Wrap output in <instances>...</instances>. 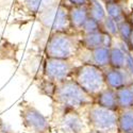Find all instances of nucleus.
<instances>
[{
  "instance_id": "f257e3e1",
  "label": "nucleus",
  "mask_w": 133,
  "mask_h": 133,
  "mask_svg": "<svg viewBox=\"0 0 133 133\" xmlns=\"http://www.w3.org/2000/svg\"><path fill=\"white\" fill-rule=\"evenodd\" d=\"M53 109L60 110H86L95 103V99L87 94L72 78L57 84L55 93L52 97Z\"/></svg>"
},
{
  "instance_id": "f03ea898",
  "label": "nucleus",
  "mask_w": 133,
  "mask_h": 133,
  "mask_svg": "<svg viewBox=\"0 0 133 133\" xmlns=\"http://www.w3.org/2000/svg\"><path fill=\"white\" fill-rule=\"evenodd\" d=\"M81 34L74 31L51 32L45 45L46 58L76 59Z\"/></svg>"
},
{
  "instance_id": "7ed1b4c3",
  "label": "nucleus",
  "mask_w": 133,
  "mask_h": 133,
  "mask_svg": "<svg viewBox=\"0 0 133 133\" xmlns=\"http://www.w3.org/2000/svg\"><path fill=\"white\" fill-rule=\"evenodd\" d=\"M72 79L94 98L108 87L104 79V70L93 64L80 63L74 72Z\"/></svg>"
},
{
  "instance_id": "20e7f679",
  "label": "nucleus",
  "mask_w": 133,
  "mask_h": 133,
  "mask_svg": "<svg viewBox=\"0 0 133 133\" xmlns=\"http://www.w3.org/2000/svg\"><path fill=\"white\" fill-rule=\"evenodd\" d=\"M39 24L49 32L71 31L68 17V5L60 0L54 2L37 15Z\"/></svg>"
},
{
  "instance_id": "39448f33",
  "label": "nucleus",
  "mask_w": 133,
  "mask_h": 133,
  "mask_svg": "<svg viewBox=\"0 0 133 133\" xmlns=\"http://www.w3.org/2000/svg\"><path fill=\"white\" fill-rule=\"evenodd\" d=\"M118 111L109 110L96 103H93L86 109L87 126L94 130L107 131L114 133L117 131Z\"/></svg>"
},
{
  "instance_id": "423d86ee",
  "label": "nucleus",
  "mask_w": 133,
  "mask_h": 133,
  "mask_svg": "<svg viewBox=\"0 0 133 133\" xmlns=\"http://www.w3.org/2000/svg\"><path fill=\"white\" fill-rule=\"evenodd\" d=\"M76 59H55L46 58L43 64L44 77L54 83L72 78L74 72L79 64H76Z\"/></svg>"
},
{
  "instance_id": "0eeeda50",
  "label": "nucleus",
  "mask_w": 133,
  "mask_h": 133,
  "mask_svg": "<svg viewBox=\"0 0 133 133\" xmlns=\"http://www.w3.org/2000/svg\"><path fill=\"white\" fill-rule=\"evenodd\" d=\"M20 118L24 127L30 133H49L51 130L47 117L30 102L20 103Z\"/></svg>"
},
{
  "instance_id": "6e6552de",
  "label": "nucleus",
  "mask_w": 133,
  "mask_h": 133,
  "mask_svg": "<svg viewBox=\"0 0 133 133\" xmlns=\"http://www.w3.org/2000/svg\"><path fill=\"white\" fill-rule=\"evenodd\" d=\"M55 124L64 133H84L85 124L80 112L75 110H60L57 109Z\"/></svg>"
},
{
  "instance_id": "1a4fd4ad",
  "label": "nucleus",
  "mask_w": 133,
  "mask_h": 133,
  "mask_svg": "<svg viewBox=\"0 0 133 133\" xmlns=\"http://www.w3.org/2000/svg\"><path fill=\"white\" fill-rule=\"evenodd\" d=\"M80 63H87L98 66L102 69L110 66V48L100 47L96 49H86L80 46L76 55Z\"/></svg>"
},
{
  "instance_id": "9d476101",
  "label": "nucleus",
  "mask_w": 133,
  "mask_h": 133,
  "mask_svg": "<svg viewBox=\"0 0 133 133\" xmlns=\"http://www.w3.org/2000/svg\"><path fill=\"white\" fill-rule=\"evenodd\" d=\"M103 70L107 86L112 90L116 91L120 87L133 85V75L126 68H114L109 66Z\"/></svg>"
},
{
  "instance_id": "9b49d317",
  "label": "nucleus",
  "mask_w": 133,
  "mask_h": 133,
  "mask_svg": "<svg viewBox=\"0 0 133 133\" xmlns=\"http://www.w3.org/2000/svg\"><path fill=\"white\" fill-rule=\"evenodd\" d=\"M80 46L86 49H96L100 47L111 48L113 46V37L102 31L91 34H82L80 37Z\"/></svg>"
},
{
  "instance_id": "f8f14e48",
  "label": "nucleus",
  "mask_w": 133,
  "mask_h": 133,
  "mask_svg": "<svg viewBox=\"0 0 133 133\" xmlns=\"http://www.w3.org/2000/svg\"><path fill=\"white\" fill-rule=\"evenodd\" d=\"M68 17L70 29L74 32L80 33L84 23L90 17L86 5H71L68 6Z\"/></svg>"
},
{
  "instance_id": "ddd939ff",
  "label": "nucleus",
  "mask_w": 133,
  "mask_h": 133,
  "mask_svg": "<svg viewBox=\"0 0 133 133\" xmlns=\"http://www.w3.org/2000/svg\"><path fill=\"white\" fill-rule=\"evenodd\" d=\"M94 99H95V103L102 108L113 110V111H119L118 105H117L115 90H112L110 87H105Z\"/></svg>"
},
{
  "instance_id": "4468645a",
  "label": "nucleus",
  "mask_w": 133,
  "mask_h": 133,
  "mask_svg": "<svg viewBox=\"0 0 133 133\" xmlns=\"http://www.w3.org/2000/svg\"><path fill=\"white\" fill-rule=\"evenodd\" d=\"M124 2L125 1H119V0H107L105 2H103L107 15L115 19L117 23L129 17V13L124 6Z\"/></svg>"
},
{
  "instance_id": "2eb2a0df",
  "label": "nucleus",
  "mask_w": 133,
  "mask_h": 133,
  "mask_svg": "<svg viewBox=\"0 0 133 133\" xmlns=\"http://www.w3.org/2000/svg\"><path fill=\"white\" fill-rule=\"evenodd\" d=\"M115 93L119 111L133 109V85L120 87Z\"/></svg>"
},
{
  "instance_id": "dca6fc26",
  "label": "nucleus",
  "mask_w": 133,
  "mask_h": 133,
  "mask_svg": "<svg viewBox=\"0 0 133 133\" xmlns=\"http://www.w3.org/2000/svg\"><path fill=\"white\" fill-rule=\"evenodd\" d=\"M133 131V109L118 111L117 132L126 133Z\"/></svg>"
},
{
  "instance_id": "f3484780",
  "label": "nucleus",
  "mask_w": 133,
  "mask_h": 133,
  "mask_svg": "<svg viewBox=\"0 0 133 133\" xmlns=\"http://www.w3.org/2000/svg\"><path fill=\"white\" fill-rule=\"evenodd\" d=\"M126 49L120 46H112L110 48V66L114 68H125Z\"/></svg>"
},
{
  "instance_id": "a211bd4d",
  "label": "nucleus",
  "mask_w": 133,
  "mask_h": 133,
  "mask_svg": "<svg viewBox=\"0 0 133 133\" xmlns=\"http://www.w3.org/2000/svg\"><path fill=\"white\" fill-rule=\"evenodd\" d=\"M59 0H24V5L26 10L32 15H38L44 10Z\"/></svg>"
},
{
  "instance_id": "6ab92c4d",
  "label": "nucleus",
  "mask_w": 133,
  "mask_h": 133,
  "mask_svg": "<svg viewBox=\"0 0 133 133\" xmlns=\"http://www.w3.org/2000/svg\"><path fill=\"white\" fill-rule=\"evenodd\" d=\"M87 11H88V15L90 17L94 18L95 20L101 23L107 16L105 9L102 5L100 0H88V2L86 4Z\"/></svg>"
},
{
  "instance_id": "aec40b11",
  "label": "nucleus",
  "mask_w": 133,
  "mask_h": 133,
  "mask_svg": "<svg viewBox=\"0 0 133 133\" xmlns=\"http://www.w3.org/2000/svg\"><path fill=\"white\" fill-rule=\"evenodd\" d=\"M100 29L112 37H118V23L112 17L107 15L100 23Z\"/></svg>"
},
{
  "instance_id": "412c9836",
  "label": "nucleus",
  "mask_w": 133,
  "mask_h": 133,
  "mask_svg": "<svg viewBox=\"0 0 133 133\" xmlns=\"http://www.w3.org/2000/svg\"><path fill=\"white\" fill-rule=\"evenodd\" d=\"M132 30H133V25L130 21L129 17L120 20L118 23V37L120 38V41L127 44Z\"/></svg>"
},
{
  "instance_id": "4be33fe9",
  "label": "nucleus",
  "mask_w": 133,
  "mask_h": 133,
  "mask_svg": "<svg viewBox=\"0 0 133 133\" xmlns=\"http://www.w3.org/2000/svg\"><path fill=\"white\" fill-rule=\"evenodd\" d=\"M55 88H57V83L52 82L51 80H48L44 77V79L39 82L38 85V92L42 95H45L49 98L52 99L54 93H55Z\"/></svg>"
},
{
  "instance_id": "5701e85b",
  "label": "nucleus",
  "mask_w": 133,
  "mask_h": 133,
  "mask_svg": "<svg viewBox=\"0 0 133 133\" xmlns=\"http://www.w3.org/2000/svg\"><path fill=\"white\" fill-rule=\"evenodd\" d=\"M99 31H101L100 23L95 20L92 17H88L80 31V34L81 35L82 34H91V33H95V32H99Z\"/></svg>"
},
{
  "instance_id": "b1692460",
  "label": "nucleus",
  "mask_w": 133,
  "mask_h": 133,
  "mask_svg": "<svg viewBox=\"0 0 133 133\" xmlns=\"http://www.w3.org/2000/svg\"><path fill=\"white\" fill-rule=\"evenodd\" d=\"M125 68L133 75V57L131 54V50H126V63H125Z\"/></svg>"
},
{
  "instance_id": "393cba45",
  "label": "nucleus",
  "mask_w": 133,
  "mask_h": 133,
  "mask_svg": "<svg viewBox=\"0 0 133 133\" xmlns=\"http://www.w3.org/2000/svg\"><path fill=\"white\" fill-rule=\"evenodd\" d=\"M60 1L65 3L66 5L71 6V5H86L88 0H60Z\"/></svg>"
},
{
  "instance_id": "a878e982",
  "label": "nucleus",
  "mask_w": 133,
  "mask_h": 133,
  "mask_svg": "<svg viewBox=\"0 0 133 133\" xmlns=\"http://www.w3.org/2000/svg\"><path fill=\"white\" fill-rule=\"evenodd\" d=\"M127 45H128L129 49H130L131 51H133V30H132V32H131L130 36H129V39H128V42H127Z\"/></svg>"
},
{
  "instance_id": "bb28decb",
  "label": "nucleus",
  "mask_w": 133,
  "mask_h": 133,
  "mask_svg": "<svg viewBox=\"0 0 133 133\" xmlns=\"http://www.w3.org/2000/svg\"><path fill=\"white\" fill-rule=\"evenodd\" d=\"M88 133H110V132H107V131H100V130H94V129H91Z\"/></svg>"
},
{
  "instance_id": "cd10ccee",
  "label": "nucleus",
  "mask_w": 133,
  "mask_h": 133,
  "mask_svg": "<svg viewBox=\"0 0 133 133\" xmlns=\"http://www.w3.org/2000/svg\"><path fill=\"white\" fill-rule=\"evenodd\" d=\"M129 19H130V21L132 23V25H133V9H132V11L129 13Z\"/></svg>"
},
{
  "instance_id": "c85d7f7f",
  "label": "nucleus",
  "mask_w": 133,
  "mask_h": 133,
  "mask_svg": "<svg viewBox=\"0 0 133 133\" xmlns=\"http://www.w3.org/2000/svg\"><path fill=\"white\" fill-rule=\"evenodd\" d=\"M100 1H101V2H105V1H107V0H100Z\"/></svg>"
},
{
  "instance_id": "c756f323",
  "label": "nucleus",
  "mask_w": 133,
  "mask_h": 133,
  "mask_svg": "<svg viewBox=\"0 0 133 133\" xmlns=\"http://www.w3.org/2000/svg\"><path fill=\"white\" fill-rule=\"evenodd\" d=\"M119 1H127V0H119Z\"/></svg>"
},
{
  "instance_id": "7c9ffc66",
  "label": "nucleus",
  "mask_w": 133,
  "mask_h": 133,
  "mask_svg": "<svg viewBox=\"0 0 133 133\" xmlns=\"http://www.w3.org/2000/svg\"><path fill=\"white\" fill-rule=\"evenodd\" d=\"M126 133H133V131L132 132H126Z\"/></svg>"
}]
</instances>
